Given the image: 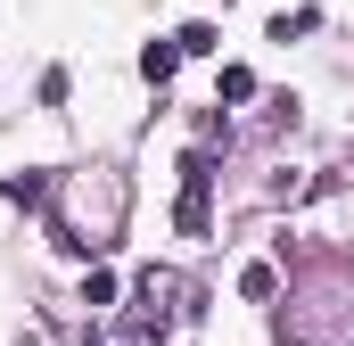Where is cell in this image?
Masks as SVG:
<instances>
[{"instance_id":"6da1fadb","label":"cell","mask_w":354,"mask_h":346,"mask_svg":"<svg viewBox=\"0 0 354 346\" xmlns=\"http://www.w3.org/2000/svg\"><path fill=\"white\" fill-rule=\"evenodd\" d=\"M206 190H214V157L198 149V157H181V206H174V223L189 239H206Z\"/></svg>"},{"instance_id":"7a4b0ae2","label":"cell","mask_w":354,"mask_h":346,"mask_svg":"<svg viewBox=\"0 0 354 346\" xmlns=\"http://www.w3.org/2000/svg\"><path fill=\"white\" fill-rule=\"evenodd\" d=\"M174 50H181V58H206V50H223V33L198 17V25H181V33H174Z\"/></svg>"},{"instance_id":"3957f363","label":"cell","mask_w":354,"mask_h":346,"mask_svg":"<svg viewBox=\"0 0 354 346\" xmlns=\"http://www.w3.org/2000/svg\"><path fill=\"white\" fill-rule=\"evenodd\" d=\"M174 66H181V50H174V42H149V50H140V75H149V83H165Z\"/></svg>"},{"instance_id":"277c9868","label":"cell","mask_w":354,"mask_h":346,"mask_svg":"<svg viewBox=\"0 0 354 346\" xmlns=\"http://www.w3.org/2000/svg\"><path fill=\"white\" fill-rule=\"evenodd\" d=\"M272 289H280V272H272V264H248V272H239V297H256V305H264Z\"/></svg>"},{"instance_id":"5b68a950","label":"cell","mask_w":354,"mask_h":346,"mask_svg":"<svg viewBox=\"0 0 354 346\" xmlns=\"http://www.w3.org/2000/svg\"><path fill=\"white\" fill-rule=\"evenodd\" d=\"M214 99H231V107H239V99H256V75H248V66H223V83H214Z\"/></svg>"},{"instance_id":"8992f818","label":"cell","mask_w":354,"mask_h":346,"mask_svg":"<svg viewBox=\"0 0 354 346\" xmlns=\"http://www.w3.org/2000/svg\"><path fill=\"white\" fill-rule=\"evenodd\" d=\"M313 25H322L313 8H297V17H272V42H297V33H313Z\"/></svg>"},{"instance_id":"52a82bcc","label":"cell","mask_w":354,"mask_h":346,"mask_svg":"<svg viewBox=\"0 0 354 346\" xmlns=\"http://www.w3.org/2000/svg\"><path fill=\"white\" fill-rule=\"evenodd\" d=\"M83 305H115V272H91V280H83Z\"/></svg>"},{"instance_id":"ba28073f","label":"cell","mask_w":354,"mask_h":346,"mask_svg":"<svg viewBox=\"0 0 354 346\" xmlns=\"http://www.w3.org/2000/svg\"><path fill=\"white\" fill-rule=\"evenodd\" d=\"M124 346H165V338H149V330H140V322H132V330H124Z\"/></svg>"}]
</instances>
